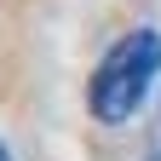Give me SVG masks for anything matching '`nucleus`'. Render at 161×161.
<instances>
[{"label":"nucleus","instance_id":"f257e3e1","mask_svg":"<svg viewBox=\"0 0 161 161\" xmlns=\"http://www.w3.org/2000/svg\"><path fill=\"white\" fill-rule=\"evenodd\" d=\"M161 75V35L155 29H127L104 52V64L92 69V86H86V109L104 121V127H121V121H132L138 104L150 98Z\"/></svg>","mask_w":161,"mask_h":161},{"label":"nucleus","instance_id":"7ed1b4c3","mask_svg":"<svg viewBox=\"0 0 161 161\" xmlns=\"http://www.w3.org/2000/svg\"><path fill=\"white\" fill-rule=\"evenodd\" d=\"M0 161H12V155H6V144H0Z\"/></svg>","mask_w":161,"mask_h":161},{"label":"nucleus","instance_id":"f03ea898","mask_svg":"<svg viewBox=\"0 0 161 161\" xmlns=\"http://www.w3.org/2000/svg\"><path fill=\"white\" fill-rule=\"evenodd\" d=\"M150 161H161V121H155V144H150Z\"/></svg>","mask_w":161,"mask_h":161}]
</instances>
